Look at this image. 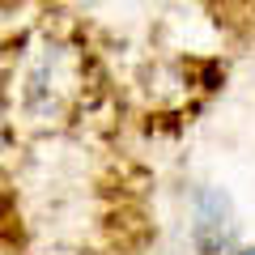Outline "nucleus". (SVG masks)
<instances>
[{
    "label": "nucleus",
    "mask_w": 255,
    "mask_h": 255,
    "mask_svg": "<svg viewBox=\"0 0 255 255\" xmlns=\"http://www.w3.org/2000/svg\"><path fill=\"white\" fill-rule=\"evenodd\" d=\"M234 255H255V251H234Z\"/></svg>",
    "instance_id": "obj_1"
}]
</instances>
